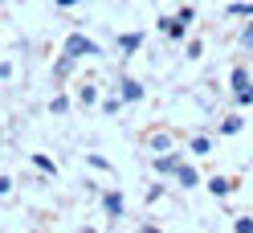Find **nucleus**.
I'll return each mask as SVG.
<instances>
[{
    "label": "nucleus",
    "mask_w": 253,
    "mask_h": 233,
    "mask_svg": "<svg viewBox=\"0 0 253 233\" xmlns=\"http://www.w3.org/2000/svg\"><path fill=\"white\" fill-rule=\"evenodd\" d=\"M66 53L70 57H94V53H102V49H98V41H90L86 33H70L66 37Z\"/></svg>",
    "instance_id": "f257e3e1"
},
{
    "label": "nucleus",
    "mask_w": 253,
    "mask_h": 233,
    "mask_svg": "<svg viewBox=\"0 0 253 233\" xmlns=\"http://www.w3.org/2000/svg\"><path fill=\"white\" fill-rule=\"evenodd\" d=\"M180 164H184L180 151H164L160 160H155V172H180Z\"/></svg>",
    "instance_id": "f03ea898"
},
{
    "label": "nucleus",
    "mask_w": 253,
    "mask_h": 233,
    "mask_svg": "<svg viewBox=\"0 0 253 233\" xmlns=\"http://www.w3.org/2000/svg\"><path fill=\"white\" fill-rule=\"evenodd\" d=\"M119 98H123V102H139V98H143V86H139L135 78H123V90H119Z\"/></svg>",
    "instance_id": "7ed1b4c3"
},
{
    "label": "nucleus",
    "mask_w": 253,
    "mask_h": 233,
    "mask_svg": "<svg viewBox=\"0 0 253 233\" xmlns=\"http://www.w3.org/2000/svg\"><path fill=\"white\" fill-rule=\"evenodd\" d=\"M147 147H151L155 155H164V151H171V135H168V131H155V135L147 139Z\"/></svg>",
    "instance_id": "20e7f679"
},
{
    "label": "nucleus",
    "mask_w": 253,
    "mask_h": 233,
    "mask_svg": "<svg viewBox=\"0 0 253 233\" xmlns=\"http://www.w3.org/2000/svg\"><path fill=\"white\" fill-rule=\"evenodd\" d=\"M102 209H106L110 217H123V209H126V200H123L119 192H106V196H102Z\"/></svg>",
    "instance_id": "39448f33"
},
{
    "label": "nucleus",
    "mask_w": 253,
    "mask_h": 233,
    "mask_svg": "<svg viewBox=\"0 0 253 233\" xmlns=\"http://www.w3.org/2000/svg\"><path fill=\"white\" fill-rule=\"evenodd\" d=\"M139 45H143V33H123V37H119V49H123V53H135Z\"/></svg>",
    "instance_id": "423d86ee"
},
{
    "label": "nucleus",
    "mask_w": 253,
    "mask_h": 233,
    "mask_svg": "<svg viewBox=\"0 0 253 233\" xmlns=\"http://www.w3.org/2000/svg\"><path fill=\"white\" fill-rule=\"evenodd\" d=\"M209 192H212V196H229V192H233V180L212 176V180H209Z\"/></svg>",
    "instance_id": "0eeeda50"
},
{
    "label": "nucleus",
    "mask_w": 253,
    "mask_h": 233,
    "mask_svg": "<svg viewBox=\"0 0 253 233\" xmlns=\"http://www.w3.org/2000/svg\"><path fill=\"white\" fill-rule=\"evenodd\" d=\"M176 176H180V184H184V188H192V184L200 180V172H196L192 164H180V172H176Z\"/></svg>",
    "instance_id": "6e6552de"
},
{
    "label": "nucleus",
    "mask_w": 253,
    "mask_h": 233,
    "mask_svg": "<svg viewBox=\"0 0 253 233\" xmlns=\"http://www.w3.org/2000/svg\"><path fill=\"white\" fill-rule=\"evenodd\" d=\"M33 164H37V172H45V176H57V164L49 160V155H41V151H37V155H33Z\"/></svg>",
    "instance_id": "1a4fd4ad"
},
{
    "label": "nucleus",
    "mask_w": 253,
    "mask_h": 233,
    "mask_svg": "<svg viewBox=\"0 0 253 233\" xmlns=\"http://www.w3.org/2000/svg\"><path fill=\"white\" fill-rule=\"evenodd\" d=\"M74 61H78V57H70V53H61V57H57V66H53V78H66V74L74 70Z\"/></svg>",
    "instance_id": "9d476101"
},
{
    "label": "nucleus",
    "mask_w": 253,
    "mask_h": 233,
    "mask_svg": "<svg viewBox=\"0 0 253 233\" xmlns=\"http://www.w3.org/2000/svg\"><path fill=\"white\" fill-rule=\"evenodd\" d=\"M245 86H249V74L237 66V70H233V90H245Z\"/></svg>",
    "instance_id": "9b49d317"
},
{
    "label": "nucleus",
    "mask_w": 253,
    "mask_h": 233,
    "mask_svg": "<svg viewBox=\"0 0 253 233\" xmlns=\"http://www.w3.org/2000/svg\"><path fill=\"white\" fill-rule=\"evenodd\" d=\"M49 111H53V115H66V111H70V98H66V94H57V98L49 102Z\"/></svg>",
    "instance_id": "f8f14e48"
},
{
    "label": "nucleus",
    "mask_w": 253,
    "mask_h": 233,
    "mask_svg": "<svg viewBox=\"0 0 253 233\" xmlns=\"http://www.w3.org/2000/svg\"><path fill=\"white\" fill-rule=\"evenodd\" d=\"M209 147H212V143H209L204 135H196V139H192V155H209Z\"/></svg>",
    "instance_id": "ddd939ff"
},
{
    "label": "nucleus",
    "mask_w": 253,
    "mask_h": 233,
    "mask_svg": "<svg viewBox=\"0 0 253 233\" xmlns=\"http://www.w3.org/2000/svg\"><path fill=\"white\" fill-rule=\"evenodd\" d=\"M94 98H98V90H94V86H82V90H78V102H86V106H90Z\"/></svg>",
    "instance_id": "4468645a"
},
{
    "label": "nucleus",
    "mask_w": 253,
    "mask_h": 233,
    "mask_svg": "<svg viewBox=\"0 0 253 233\" xmlns=\"http://www.w3.org/2000/svg\"><path fill=\"white\" fill-rule=\"evenodd\" d=\"M220 131H225V135H237V131H241V119H237V115L225 119V123H220Z\"/></svg>",
    "instance_id": "2eb2a0df"
},
{
    "label": "nucleus",
    "mask_w": 253,
    "mask_h": 233,
    "mask_svg": "<svg viewBox=\"0 0 253 233\" xmlns=\"http://www.w3.org/2000/svg\"><path fill=\"white\" fill-rule=\"evenodd\" d=\"M229 17H253V4H229Z\"/></svg>",
    "instance_id": "dca6fc26"
},
{
    "label": "nucleus",
    "mask_w": 253,
    "mask_h": 233,
    "mask_svg": "<svg viewBox=\"0 0 253 233\" xmlns=\"http://www.w3.org/2000/svg\"><path fill=\"white\" fill-rule=\"evenodd\" d=\"M233 233H253V217H237V225H233Z\"/></svg>",
    "instance_id": "f3484780"
},
{
    "label": "nucleus",
    "mask_w": 253,
    "mask_h": 233,
    "mask_svg": "<svg viewBox=\"0 0 253 233\" xmlns=\"http://www.w3.org/2000/svg\"><path fill=\"white\" fill-rule=\"evenodd\" d=\"M237 102H241V106H253V86H245V90H237Z\"/></svg>",
    "instance_id": "a211bd4d"
},
{
    "label": "nucleus",
    "mask_w": 253,
    "mask_h": 233,
    "mask_svg": "<svg viewBox=\"0 0 253 233\" xmlns=\"http://www.w3.org/2000/svg\"><path fill=\"white\" fill-rule=\"evenodd\" d=\"M8 192H12V180H8V176H0V196H8Z\"/></svg>",
    "instance_id": "6ab92c4d"
},
{
    "label": "nucleus",
    "mask_w": 253,
    "mask_h": 233,
    "mask_svg": "<svg viewBox=\"0 0 253 233\" xmlns=\"http://www.w3.org/2000/svg\"><path fill=\"white\" fill-rule=\"evenodd\" d=\"M241 45H253V25H249L245 33H241Z\"/></svg>",
    "instance_id": "aec40b11"
},
{
    "label": "nucleus",
    "mask_w": 253,
    "mask_h": 233,
    "mask_svg": "<svg viewBox=\"0 0 253 233\" xmlns=\"http://www.w3.org/2000/svg\"><path fill=\"white\" fill-rule=\"evenodd\" d=\"M12 74V66H8V61H0V78H8Z\"/></svg>",
    "instance_id": "412c9836"
},
{
    "label": "nucleus",
    "mask_w": 253,
    "mask_h": 233,
    "mask_svg": "<svg viewBox=\"0 0 253 233\" xmlns=\"http://www.w3.org/2000/svg\"><path fill=\"white\" fill-rule=\"evenodd\" d=\"M139 233H160V229H155V225H139Z\"/></svg>",
    "instance_id": "4be33fe9"
},
{
    "label": "nucleus",
    "mask_w": 253,
    "mask_h": 233,
    "mask_svg": "<svg viewBox=\"0 0 253 233\" xmlns=\"http://www.w3.org/2000/svg\"><path fill=\"white\" fill-rule=\"evenodd\" d=\"M57 4H61V8H70V4H78V0H57Z\"/></svg>",
    "instance_id": "5701e85b"
}]
</instances>
